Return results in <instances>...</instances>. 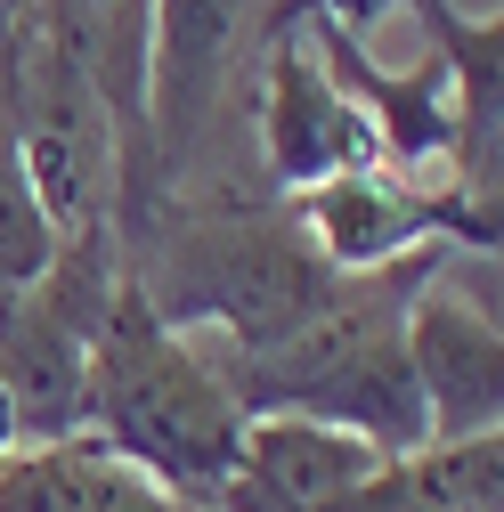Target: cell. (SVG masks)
<instances>
[{"instance_id": "6da1fadb", "label": "cell", "mask_w": 504, "mask_h": 512, "mask_svg": "<svg viewBox=\"0 0 504 512\" xmlns=\"http://www.w3.org/2000/svg\"><path fill=\"white\" fill-rule=\"evenodd\" d=\"M122 277L171 334H204L212 350H261L334 285L261 179L163 187L147 220L122 228Z\"/></svg>"}, {"instance_id": "7a4b0ae2", "label": "cell", "mask_w": 504, "mask_h": 512, "mask_svg": "<svg viewBox=\"0 0 504 512\" xmlns=\"http://www.w3.org/2000/svg\"><path fill=\"white\" fill-rule=\"evenodd\" d=\"M244 399L228 391V366L204 334H171L163 317L122 285L106 326L90 342V415L82 431L114 464H131L179 504H212L220 472L236 464L244 439Z\"/></svg>"}, {"instance_id": "3957f363", "label": "cell", "mask_w": 504, "mask_h": 512, "mask_svg": "<svg viewBox=\"0 0 504 512\" xmlns=\"http://www.w3.org/2000/svg\"><path fill=\"white\" fill-rule=\"evenodd\" d=\"M252 0H147V155L155 196L212 163V139L252 74Z\"/></svg>"}, {"instance_id": "277c9868", "label": "cell", "mask_w": 504, "mask_h": 512, "mask_svg": "<svg viewBox=\"0 0 504 512\" xmlns=\"http://www.w3.org/2000/svg\"><path fill=\"white\" fill-rule=\"evenodd\" d=\"M374 139L358 106L334 90L301 25L269 17V41L252 49V171L269 196H301L334 171H366Z\"/></svg>"}, {"instance_id": "5b68a950", "label": "cell", "mask_w": 504, "mask_h": 512, "mask_svg": "<svg viewBox=\"0 0 504 512\" xmlns=\"http://www.w3.org/2000/svg\"><path fill=\"white\" fill-rule=\"evenodd\" d=\"M407 374L423 399V447L504 431V326L496 301H456L423 285L407 309Z\"/></svg>"}, {"instance_id": "8992f818", "label": "cell", "mask_w": 504, "mask_h": 512, "mask_svg": "<svg viewBox=\"0 0 504 512\" xmlns=\"http://www.w3.org/2000/svg\"><path fill=\"white\" fill-rule=\"evenodd\" d=\"M374 447L309 423V415H252L236 439V464L220 472L204 512H334L358 480H374Z\"/></svg>"}, {"instance_id": "52a82bcc", "label": "cell", "mask_w": 504, "mask_h": 512, "mask_svg": "<svg viewBox=\"0 0 504 512\" xmlns=\"http://www.w3.org/2000/svg\"><path fill=\"white\" fill-rule=\"evenodd\" d=\"M0 391L17 407L25 447L74 439L90 415V334H74L33 285L0 293Z\"/></svg>"}, {"instance_id": "ba28073f", "label": "cell", "mask_w": 504, "mask_h": 512, "mask_svg": "<svg viewBox=\"0 0 504 512\" xmlns=\"http://www.w3.org/2000/svg\"><path fill=\"white\" fill-rule=\"evenodd\" d=\"M334 512H504V431L374 464V480H358Z\"/></svg>"}, {"instance_id": "9c48e42d", "label": "cell", "mask_w": 504, "mask_h": 512, "mask_svg": "<svg viewBox=\"0 0 504 512\" xmlns=\"http://www.w3.org/2000/svg\"><path fill=\"white\" fill-rule=\"evenodd\" d=\"M49 252H57V220H49L41 187L17 155V122L0 106V293H25L49 269Z\"/></svg>"}, {"instance_id": "30bf717a", "label": "cell", "mask_w": 504, "mask_h": 512, "mask_svg": "<svg viewBox=\"0 0 504 512\" xmlns=\"http://www.w3.org/2000/svg\"><path fill=\"white\" fill-rule=\"evenodd\" d=\"M391 9H407V0H285L277 17H318V25H342V33H366V25H383Z\"/></svg>"}, {"instance_id": "8fae6325", "label": "cell", "mask_w": 504, "mask_h": 512, "mask_svg": "<svg viewBox=\"0 0 504 512\" xmlns=\"http://www.w3.org/2000/svg\"><path fill=\"white\" fill-rule=\"evenodd\" d=\"M25 447V431H17V407H9V391H0V456H17Z\"/></svg>"}]
</instances>
